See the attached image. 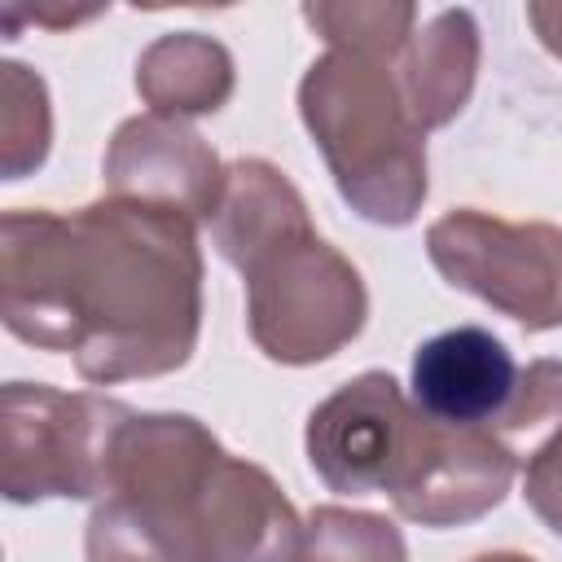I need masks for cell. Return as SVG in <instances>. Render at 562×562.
<instances>
[{"label": "cell", "mask_w": 562, "mask_h": 562, "mask_svg": "<svg viewBox=\"0 0 562 562\" xmlns=\"http://www.w3.org/2000/svg\"><path fill=\"white\" fill-rule=\"evenodd\" d=\"M474 22L465 9L439 13L426 35L417 40V53L408 57V75H404V105L417 119V127H435L443 119H452L470 92L474 79Z\"/></svg>", "instance_id": "ba28073f"}, {"label": "cell", "mask_w": 562, "mask_h": 562, "mask_svg": "<svg viewBox=\"0 0 562 562\" xmlns=\"http://www.w3.org/2000/svg\"><path fill=\"white\" fill-rule=\"evenodd\" d=\"M422 426V408L391 373H360L307 417V461L334 492L395 496L417 461Z\"/></svg>", "instance_id": "8992f818"}, {"label": "cell", "mask_w": 562, "mask_h": 562, "mask_svg": "<svg viewBox=\"0 0 562 562\" xmlns=\"http://www.w3.org/2000/svg\"><path fill=\"white\" fill-rule=\"evenodd\" d=\"M198 277L193 215L176 206L119 198L70 220H4V325L75 351L92 382L184 364L198 338Z\"/></svg>", "instance_id": "6da1fadb"}, {"label": "cell", "mask_w": 562, "mask_h": 562, "mask_svg": "<svg viewBox=\"0 0 562 562\" xmlns=\"http://www.w3.org/2000/svg\"><path fill=\"white\" fill-rule=\"evenodd\" d=\"M426 246L452 285L479 294L527 329L562 325V228L452 211L430 228Z\"/></svg>", "instance_id": "5b68a950"}, {"label": "cell", "mask_w": 562, "mask_h": 562, "mask_svg": "<svg viewBox=\"0 0 562 562\" xmlns=\"http://www.w3.org/2000/svg\"><path fill=\"white\" fill-rule=\"evenodd\" d=\"M105 487L114 496L88 522V562H294L303 540L272 479L193 417H132Z\"/></svg>", "instance_id": "7a4b0ae2"}, {"label": "cell", "mask_w": 562, "mask_h": 562, "mask_svg": "<svg viewBox=\"0 0 562 562\" xmlns=\"http://www.w3.org/2000/svg\"><path fill=\"white\" fill-rule=\"evenodd\" d=\"M307 13V22H316V26H325L329 31V40L338 44V48H351V53H382L386 48V57L404 44V26L417 18L408 4H400V9H386V4H373V9H360V4H342V9H325V4H307L303 9Z\"/></svg>", "instance_id": "30bf717a"}, {"label": "cell", "mask_w": 562, "mask_h": 562, "mask_svg": "<svg viewBox=\"0 0 562 562\" xmlns=\"http://www.w3.org/2000/svg\"><path fill=\"white\" fill-rule=\"evenodd\" d=\"M299 101L342 198L378 224H408L426 193L422 127L378 57L334 48L307 70Z\"/></svg>", "instance_id": "277c9868"}, {"label": "cell", "mask_w": 562, "mask_h": 562, "mask_svg": "<svg viewBox=\"0 0 562 562\" xmlns=\"http://www.w3.org/2000/svg\"><path fill=\"white\" fill-rule=\"evenodd\" d=\"M518 391L509 347L483 325L426 338L413 356V404L443 426H496Z\"/></svg>", "instance_id": "52a82bcc"}, {"label": "cell", "mask_w": 562, "mask_h": 562, "mask_svg": "<svg viewBox=\"0 0 562 562\" xmlns=\"http://www.w3.org/2000/svg\"><path fill=\"white\" fill-rule=\"evenodd\" d=\"M549 422H562V364L540 360L518 378L514 404L505 408V417L496 426L505 435H522V430H536V426H549Z\"/></svg>", "instance_id": "8fae6325"}, {"label": "cell", "mask_w": 562, "mask_h": 562, "mask_svg": "<svg viewBox=\"0 0 562 562\" xmlns=\"http://www.w3.org/2000/svg\"><path fill=\"white\" fill-rule=\"evenodd\" d=\"M294 562H404V540L378 514L316 509L303 527Z\"/></svg>", "instance_id": "9c48e42d"}, {"label": "cell", "mask_w": 562, "mask_h": 562, "mask_svg": "<svg viewBox=\"0 0 562 562\" xmlns=\"http://www.w3.org/2000/svg\"><path fill=\"white\" fill-rule=\"evenodd\" d=\"M224 259L246 272L255 342L285 364L334 356L364 325V285L303 215V198L268 167L237 162L215 206Z\"/></svg>", "instance_id": "3957f363"}, {"label": "cell", "mask_w": 562, "mask_h": 562, "mask_svg": "<svg viewBox=\"0 0 562 562\" xmlns=\"http://www.w3.org/2000/svg\"><path fill=\"white\" fill-rule=\"evenodd\" d=\"M474 562H531V558H518V553H487V558H474Z\"/></svg>", "instance_id": "4fadbf2b"}, {"label": "cell", "mask_w": 562, "mask_h": 562, "mask_svg": "<svg viewBox=\"0 0 562 562\" xmlns=\"http://www.w3.org/2000/svg\"><path fill=\"white\" fill-rule=\"evenodd\" d=\"M527 501L562 536V430L527 461Z\"/></svg>", "instance_id": "7c38bea8"}]
</instances>
